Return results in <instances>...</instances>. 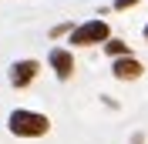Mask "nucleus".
<instances>
[{"label":"nucleus","mask_w":148,"mask_h":144,"mask_svg":"<svg viewBox=\"0 0 148 144\" xmlns=\"http://www.w3.org/2000/svg\"><path fill=\"white\" fill-rule=\"evenodd\" d=\"M7 127H10V134H17V137H40V134L51 131V121H47V114L20 107V111H10Z\"/></svg>","instance_id":"f257e3e1"},{"label":"nucleus","mask_w":148,"mask_h":144,"mask_svg":"<svg viewBox=\"0 0 148 144\" xmlns=\"http://www.w3.org/2000/svg\"><path fill=\"white\" fill-rule=\"evenodd\" d=\"M111 27L104 20H88V24H77L71 30V44L74 47H88V44H108Z\"/></svg>","instance_id":"f03ea898"},{"label":"nucleus","mask_w":148,"mask_h":144,"mask_svg":"<svg viewBox=\"0 0 148 144\" xmlns=\"http://www.w3.org/2000/svg\"><path fill=\"white\" fill-rule=\"evenodd\" d=\"M47 60H51V67H54V74L61 77V81H67V77L74 74V54L64 50V47H51Z\"/></svg>","instance_id":"7ed1b4c3"},{"label":"nucleus","mask_w":148,"mask_h":144,"mask_svg":"<svg viewBox=\"0 0 148 144\" xmlns=\"http://www.w3.org/2000/svg\"><path fill=\"white\" fill-rule=\"evenodd\" d=\"M37 71H40L37 60H17V64H10V84H14V87H27V84L37 77Z\"/></svg>","instance_id":"20e7f679"},{"label":"nucleus","mask_w":148,"mask_h":144,"mask_svg":"<svg viewBox=\"0 0 148 144\" xmlns=\"http://www.w3.org/2000/svg\"><path fill=\"white\" fill-rule=\"evenodd\" d=\"M111 74H114L118 81H138L141 77V64L135 60V57H118L114 67H111Z\"/></svg>","instance_id":"39448f33"},{"label":"nucleus","mask_w":148,"mask_h":144,"mask_svg":"<svg viewBox=\"0 0 148 144\" xmlns=\"http://www.w3.org/2000/svg\"><path fill=\"white\" fill-rule=\"evenodd\" d=\"M104 50H108L114 60H118V57H131V50H128V44H125V40H108V44H104Z\"/></svg>","instance_id":"423d86ee"},{"label":"nucleus","mask_w":148,"mask_h":144,"mask_svg":"<svg viewBox=\"0 0 148 144\" xmlns=\"http://www.w3.org/2000/svg\"><path fill=\"white\" fill-rule=\"evenodd\" d=\"M71 30H74V24H67V20H64V24L51 27V37H64V34H71Z\"/></svg>","instance_id":"0eeeda50"},{"label":"nucleus","mask_w":148,"mask_h":144,"mask_svg":"<svg viewBox=\"0 0 148 144\" xmlns=\"http://www.w3.org/2000/svg\"><path fill=\"white\" fill-rule=\"evenodd\" d=\"M138 0H114V10H128V7H135Z\"/></svg>","instance_id":"6e6552de"},{"label":"nucleus","mask_w":148,"mask_h":144,"mask_svg":"<svg viewBox=\"0 0 148 144\" xmlns=\"http://www.w3.org/2000/svg\"><path fill=\"white\" fill-rule=\"evenodd\" d=\"M145 40H148V24H145Z\"/></svg>","instance_id":"1a4fd4ad"}]
</instances>
